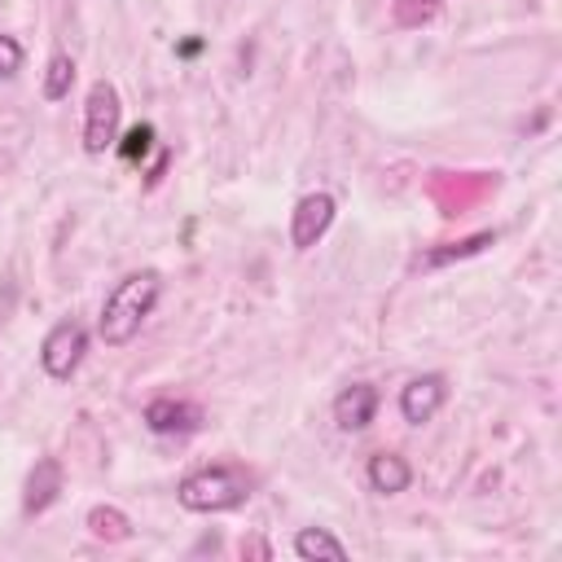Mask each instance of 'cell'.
Listing matches in <instances>:
<instances>
[{"label":"cell","mask_w":562,"mask_h":562,"mask_svg":"<svg viewBox=\"0 0 562 562\" xmlns=\"http://www.w3.org/2000/svg\"><path fill=\"white\" fill-rule=\"evenodd\" d=\"M158 294H162V277H158L154 268L127 272V277L105 294V307H101V321H97L101 338H105L110 347L132 342V338L140 334V325L149 321V312L158 307Z\"/></svg>","instance_id":"obj_1"},{"label":"cell","mask_w":562,"mask_h":562,"mask_svg":"<svg viewBox=\"0 0 562 562\" xmlns=\"http://www.w3.org/2000/svg\"><path fill=\"white\" fill-rule=\"evenodd\" d=\"M250 487H255V474L246 465L220 461V465H202V470L184 474L176 496L193 514H224V509H237L250 496Z\"/></svg>","instance_id":"obj_2"},{"label":"cell","mask_w":562,"mask_h":562,"mask_svg":"<svg viewBox=\"0 0 562 562\" xmlns=\"http://www.w3.org/2000/svg\"><path fill=\"white\" fill-rule=\"evenodd\" d=\"M119 119H123V105H119V88L110 79H97L88 88V101H83V149L92 158H101L105 149H114L119 140Z\"/></svg>","instance_id":"obj_3"},{"label":"cell","mask_w":562,"mask_h":562,"mask_svg":"<svg viewBox=\"0 0 562 562\" xmlns=\"http://www.w3.org/2000/svg\"><path fill=\"white\" fill-rule=\"evenodd\" d=\"M88 351V329L79 321H57L40 342V364L48 378H70Z\"/></svg>","instance_id":"obj_4"},{"label":"cell","mask_w":562,"mask_h":562,"mask_svg":"<svg viewBox=\"0 0 562 562\" xmlns=\"http://www.w3.org/2000/svg\"><path fill=\"white\" fill-rule=\"evenodd\" d=\"M334 198L329 193H303L299 202H294V211H290V246L294 250H312L325 233H329V224H334Z\"/></svg>","instance_id":"obj_5"},{"label":"cell","mask_w":562,"mask_h":562,"mask_svg":"<svg viewBox=\"0 0 562 562\" xmlns=\"http://www.w3.org/2000/svg\"><path fill=\"white\" fill-rule=\"evenodd\" d=\"M443 400H448L443 373H422V378H413V382L400 391V413H404L408 426H426V422L443 408Z\"/></svg>","instance_id":"obj_6"},{"label":"cell","mask_w":562,"mask_h":562,"mask_svg":"<svg viewBox=\"0 0 562 562\" xmlns=\"http://www.w3.org/2000/svg\"><path fill=\"white\" fill-rule=\"evenodd\" d=\"M373 413H378V386L373 382H351L334 400V426L347 430V435L364 430L373 422Z\"/></svg>","instance_id":"obj_7"},{"label":"cell","mask_w":562,"mask_h":562,"mask_svg":"<svg viewBox=\"0 0 562 562\" xmlns=\"http://www.w3.org/2000/svg\"><path fill=\"white\" fill-rule=\"evenodd\" d=\"M198 422H202V413L189 400L162 395V400H149L145 404V426L154 435H189V430H198Z\"/></svg>","instance_id":"obj_8"},{"label":"cell","mask_w":562,"mask_h":562,"mask_svg":"<svg viewBox=\"0 0 562 562\" xmlns=\"http://www.w3.org/2000/svg\"><path fill=\"white\" fill-rule=\"evenodd\" d=\"M61 492V465L53 457H40L35 470L26 474V487H22V509L26 514H44Z\"/></svg>","instance_id":"obj_9"},{"label":"cell","mask_w":562,"mask_h":562,"mask_svg":"<svg viewBox=\"0 0 562 562\" xmlns=\"http://www.w3.org/2000/svg\"><path fill=\"white\" fill-rule=\"evenodd\" d=\"M369 483H373V492L395 496V492H404L413 483V470H408V461L400 452H373L369 457Z\"/></svg>","instance_id":"obj_10"},{"label":"cell","mask_w":562,"mask_h":562,"mask_svg":"<svg viewBox=\"0 0 562 562\" xmlns=\"http://www.w3.org/2000/svg\"><path fill=\"white\" fill-rule=\"evenodd\" d=\"M496 241V233H474V237H461V241H448V246H439V250H426V255H417L413 259V268H439V263H452V259H470V255H479V250H487Z\"/></svg>","instance_id":"obj_11"},{"label":"cell","mask_w":562,"mask_h":562,"mask_svg":"<svg viewBox=\"0 0 562 562\" xmlns=\"http://www.w3.org/2000/svg\"><path fill=\"white\" fill-rule=\"evenodd\" d=\"M294 553H299V558H307V562H316V558L342 562V558H347V544H342L338 536H329L325 527H303V531L294 536Z\"/></svg>","instance_id":"obj_12"},{"label":"cell","mask_w":562,"mask_h":562,"mask_svg":"<svg viewBox=\"0 0 562 562\" xmlns=\"http://www.w3.org/2000/svg\"><path fill=\"white\" fill-rule=\"evenodd\" d=\"M83 522H88V531H92L97 540H105V544H123V540L132 536L127 514H123V509H114V505H92Z\"/></svg>","instance_id":"obj_13"},{"label":"cell","mask_w":562,"mask_h":562,"mask_svg":"<svg viewBox=\"0 0 562 562\" xmlns=\"http://www.w3.org/2000/svg\"><path fill=\"white\" fill-rule=\"evenodd\" d=\"M70 83H75V61H70V53H53V57H48V70H44V97H48V101H61V97H70Z\"/></svg>","instance_id":"obj_14"},{"label":"cell","mask_w":562,"mask_h":562,"mask_svg":"<svg viewBox=\"0 0 562 562\" xmlns=\"http://www.w3.org/2000/svg\"><path fill=\"white\" fill-rule=\"evenodd\" d=\"M439 18V0H395V22L400 26H426Z\"/></svg>","instance_id":"obj_15"},{"label":"cell","mask_w":562,"mask_h":562,"mask_svg":"<svg viewBox=\"0 0 562 562\" xmlns=\"http://www.w3.org/2000/svg\"><path fill=\"white\" fill-rule=\"evenodd\" d=\"M149 145H154V127H149V123H136V127L123 136V158H132V162H136V158H145V154H149Z\"/></svg>","instance_id":"obj_16"},{"label":"cell","mask_w":562,"mask_h":562,"mask_svg":"<svg viewBox=\"0 0 562 562\" xmlns=\"http://www.w3.org/2000/svg\"><path fill=\"white\" fill-rule=\"evenodd\" d=\"M18 70H22V44L13 35H0V79H9Z\"/></svg>","instance_id":"obj_17"},{"label":"cell","mask_w":562,"mask_h":562,"mask_svg":"<svg viewBox=\"0 0 562 562\" xmlns=\"http://www.w3.org/2000/svg\"><path fill=\"white\" fill-rule=\"evenodd\" d=\"M241 553H259V558H268V544H259V540H250V544H241Z\"/></svg>","instance_id":"obj_18"}]
</instances>
